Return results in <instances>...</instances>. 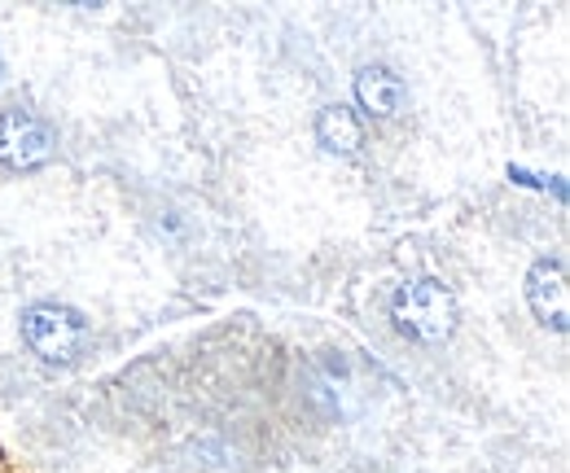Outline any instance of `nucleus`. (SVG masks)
Instances as JSON below:
<instances>
[{
  "instance_id": "1",
  "label": "nucleus",
  "mask_w": 570,
  "mask_h": 473,
  "mask_svg": "<svg viewBox=\"0 0 570 473\" xmlns=\"http://www.w3.org/2000/svg\"><path fill=\"white\" fill-rule=\"evenodd\" d=\"M391 321L400 325V334H409L422 346H443L456 329V298L434 276L404 280L391 298Z\"/></svg>"
},
{
  "instance_id": "2",
  "label": "nucleus",
  "mask_w": 570,
  "mask_h": 473,
  "mask_svg": "<svg viewBox=\"0 0 570 473\" xmlns=\"http://www.w3.org/2000/svg\"><path fill=\"white\" fill-rule=\"evenodd\" d=\"M22 338L45 364L67 368L88 346V325L79 312L62 307V303H36L22 312Z\"/></svg>"
},
{
  "instance_id": "3",
  "label": "nucleus",
  "mask_w": 570,
  "mask_h": 473,
  "mask_svg": "<svg viewBox=\"0 0 570 473\" xmlns=\"http://www.w3.org/2000/svg\"><path fill=\"white\" fill-rule=\"evenodd\" d=\"M58 140L31 110H0V167L40 171L53 162Z\"/></svg>"
},
{
  "instance_id": "4",
  "label": "nucleus",
  "mask_w": 570,
  "mask_h": 473,
  "mask_svg": "<svg viewBox=\"0 0 570 473\" xmlns=\"http://www.w3.org/2000/svg\"><path fill=\"white\" fill-rule=\"evenodd\" d=\"M527 303L535 321L553 334H567V264L562 259H535L527 272Z\"/></svg>"
},
{
  "instance_id": "5",
  "label": "nucleus",
  "mask_w": 570,
  "mask_h": 473,
  "mask_svg": "<svg viewBox=\"0 0 570 473\" xmlns=\"http://www.w3.org/2000/svg\"><path fill=\"white\" fill-rule=\"evenodd\" d=\"M316 140H321V149L325 154H338V158H356L360 149H364V124H360V115L352 106H325L321 115H316Z\"/></svg>"
},
{
  "instance_id": "6",
  "label": "nucleus",
  "mask_w": 570,
  "mask_h": 473,
  "mask_svg": "<svg viewBox=\"0 0 570 473\" xmlns=\"http://www.w3.org/2000/svg\"><path fill=\"white\" fill-rule=\"evenodd\" d=\"M356 101L373 119H395L404 106V83L386 67H364L356 70Z\"/></svg>"
},
{
  "instance_id": "7",
  "label": "nucleus",
  "mask_w": 570,
  "mask_h": 473,
  "mask_svg": "<svg viewBox=\"0 0 570 473\" xmlns=\"http://www.w3.org/2000/svg\"><path fill=\"white\" fill-rule=\"evenodd\" d=\"M509 180H513V185H522V189H540V180H535L531 171H522V167H509Z\"/></svg>"
},
{
  "instance_id": "8",
  "label": "nucleus",
  "mask_w": 570,
  "mask_h": 473,
  "mask_svg": "<svg viewBox=\"0 0 570 473\" xmlns=\"http://www.w3.org/2000/svg\"><path fill=\"white\" fill-rule=\"evenodd\" d=\"M0 75H4V62H0Z\"/></svg>"
}]
</instances>
